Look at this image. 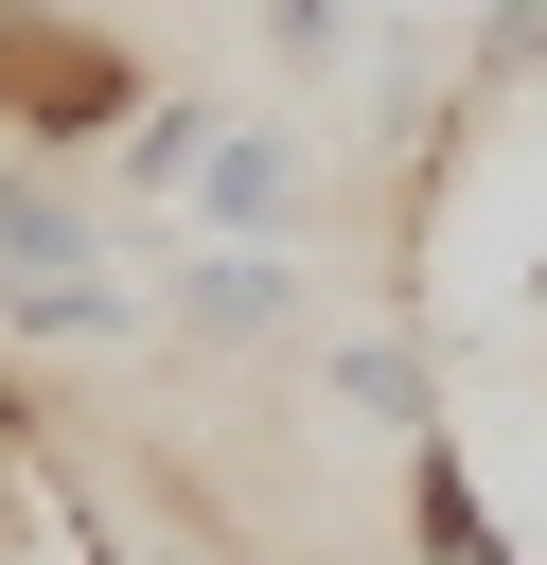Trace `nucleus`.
Wrapping results in <instances>:
<instances>
[{
  "mask_svg": "<svg viewBox=\"0 0 547 565\" xmlns=\"http://www.w3.org/2000/svg\"><path fill=\"white\" fill-rule=\"evenodd\" d=\"M0 318L35 353H124L159 300L106 265V212L71 194V159H0Z\"/></svg>",
  "mask_w": 547,
  "mask_h": 565,
  "instance_id": "f257e3e1",
  "label": "nucleus"
},
{
  "mask_svg": "<svg viewBox=\"0 0 547 565\" xmlns=\"http://www.w3.org/2000/svg\"><path fill=\"white\" fill-rule=\"evenodd\" d=\"M141 106H159V71H141L106 18H71V0H0V141H18V159L124 141Z\"/></svg>",
  "mask_w": 547,
  "mask_h": 565,
  "instance_id": "f03ea898",
  "label": "nucleus"
},
{
  "mask_svg": "<svg viewBox=\"0 0 547 565\" xmlns=\"http://www.w3.org/2000/svg\"><path fill=\"white\" fill-rule=\"evenodd\" d=\"M318 212V159H300V124H265V106H212V159H194V230L212 247H282Z\"/></svg>",
  "mask_w": 547,
  "mask_h": 565,
  "instance_id": "7ed1b4c3",
  "label": "nucleus"
},
{
  "mask_svg": "<svg viewBox=\"0 0 547 565\" xmlns=\"http://www.w3.org/2000/svg\"><path fill=\"white\" fill-rule=\"evenodd\" d=\"M159 318H176L194 353H265V335H300V247H194Z\"/></svg>",
  "mask_w": 547,
  "mask_h": 565,
  "instance_id": "20e7f679",
  "label": "nucleus"
},
{
  "mask_svg": "<svg viewBox=\"0 0 547 565\" xmlns=\"http://www.w3.org/2000/svg\"><path fill=\"white\" fill-rule=\"evenodd\" d=\"M406 565H512V530H494V494H476V459L441 424L406 441Z\"/></svg>",
  "mask_w": 547,
  "mask_h": 565,
  "instance_id": "39448f33",
  "label": "nucleus"
},
{
  "mask_svg": "<svg viewBox=\"0 0 547 565\" xmlns=\"http://www.w3.org/2000/svg\"><path fill=\"white\" fill-rule=\"evenodd\" d=\"M318 388H335L353 424H388V441H423V424H441V371H423V335H335V353H318Z\"/></svg>",
  "mask_w": 547,
  "mask_h": 565,
  "instance_id": "423d86ee",
  "label": "nucleus"
},
{
  "mask_svg": "<svg viewBox=\"0 0 547 565\" xmlns=\"http://www.w3.org/2000/svg\"><path fill=\"white\" fill-rule=\"evenodd\" d=\"M194 159H212V106H194V88H159V106L106 141V177H124V194H194Z\"/></svg>",
  "mask_w": 547,
  "mask_h": 565,
  "instance_id": "0eeeda50",
  "label": "nucleus"
},
{
  "mask_svg": "<svg viewBox=\"0 0 547 565\" xmlns=\"http://www.w3.org/2000/svg\"><path fill=\"white\" fill-rule=\"evenodd\" d=\"M547 71V0H476V35H459V88L494 106V88H529Z\"/></svg>",
  "mask_w": 547,
  "mask_h": 565,
  "instance_id": "6e6552de",
  "label": "nucleus"
},
{
  "mask_svg": "<svg viewBox=\"0 0 547 565\" xmlns=\"http://www.w3.org/2000/svg\"><path fill=\"white\" fill-rule=\"evenodd\" d=\"M265 53L282 71H353V0H265Z\"/></svg>",
  "mask_w": 547,
  "mask_h": 565,
  "instance_id": "1a4fd4ad",
  "label": "nucleus"
},
{
  "mask_svg": "<svg viewBox=\"0 0 547 565\" xmlns=\"http://www.w3.org/2000/svg\"><path fill=\"white\" fill-rule=\"evenodd\" d=\"M159 565H247V547H212V530H176V547H159Z\"/></svg>",
  "mask_w": 547,
  "mask_h": 565,
  "instance_id": "9d476101",
  "label": "nucleus"
}]
</instances>
